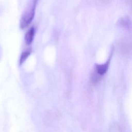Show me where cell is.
Listing matches in <instances>:
<instances>
[{"instance_id": "obj_1", "label": "cell", "mask_w": 132, "mask_h": 132, "mask_svg": "<svg viewBox=\"0 0 132 132\" xmlns=\"http://www.w3.org/2000/svg\"><path fill=\"white\" fill-rule=\"evenodd\" d=\"M35 12V6L34 5L29 10V11L26 12L23 15L20 22V26L21 28L24 29L29 25L34 18Z\"/></svg>"}, {"instance_id": "obj_2", "label": "cell", "mask_w": 132, "mask_h": 132, "mask_svg": "<svg viewBox=\"0 0 132 132\" xmlns=\"http://www.w3.org/2000/svg\"><path fill=\"white\" fill-rule=\"evenodd\" d=\"M112 54H113V50H112L108 59L104 63H103V64L95 63V64L94 65V70L101 76L104 75L107 72L110 62H111Z\"/></svg>"}, {"instance_id": "obj_3", "label": "cell", "mask_w": 132, "mask_h": 132, "mask_svg": "<svg viewBox=\"0 0 132 132\" xmlns=\"http://www.w3.org/2000/svg\"><path fill=\"white\" fill-rule=\"evenodd\" d=\"M35 32V30L33 27L29 28L26 32L25 35V41L26 44L29 45L32 43L34 38Z\"/></svg>"}, {"instance_id": "obj_4", "label": "cell", "mask_w": 132, "mask_h": 132, "mask_svg": "<svg viewBox=\"0 0 132 132\" xmlns=\"http://www.w3.org/2000/svg\"><path fill=\"white\" fill-rule=\"evenodd\" d=\"M31 50L28 49V50H27L24 51L22 53V54H21V55L20 56V60H19V63L20 64H22L26 60V59L28 57V56L31 54Z\"/></svg>"}]
</instances>
